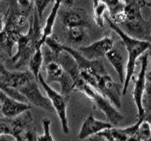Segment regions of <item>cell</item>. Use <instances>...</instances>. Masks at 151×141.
I'll return each mask as SVG.
<instances>
[{
	"label": "cell",
	"instance_id": "7c38bea8",
	"mask_svg": "<svg viewBox=\"0 0 151 141\" xmlns=\"http://www.w3.org/2000/svg\"><path fill=\"white\" fill-rule=\"evenodd\" d=\"M20 34L19 31L5 25L4 30L0 33V50L12 57L13 47L16 46Z\"/></svg>",
	"mask_w": 151,
	"mask_h": 141
},
{
	"label": "cell",
	"instance_id": "8d00e7d4",
	"mask_svg": "<svg viewBox=\"0 0 151 141\" xmlns=\"http://www.w3.org/2000/svg\"><path fill=\"white\" fill-rule=\"evenodd\" d=\"M4 94H5V93H4L3 91H1V90H0V97H2V96L4 95Z\"/></svg>",
	"mask_w": 151,
	"mask_h": 141
},
{
	"label": "cell",
	"instance_id": "4316f807",
	"mask_svg": "<svg viewBox=\"0 0 151 141\" xmlns=\"http://www.w3.org/2000/svg\"><path fill=\"white\" fill-rule=\"evenodd\" d=\"M145 99H143V107L145 114L151 110V77L147 76V83L145 89Z\"/></svg>",
	"mask_w": 151,
	"mask_h": 141
},
{
	"label": "cell",
	"instance_id": "d6986e66",
	"mask_svg": "<svg viewBox=\"0 0 151 141\" xmlns=\"http://www.w3.org/2000/svg\"><path fill=\"white\" fill-rule=\"evenodd\" d=\"M102 134L107 141H127V137L122 132L121 128H116L113 126L109 129H106L99 132Z\"/></svg>",
	"mask_w": 151,
	"mask_h": 141
},
{
	"label": "cell",
	"instance_id": "ba28073f",
	"mask_svg": "<svg viewBox=\"0 0 151 141\" xmlns=\"http://www.w3.org/2000/svg\"><path fill=\"white\" fill-rule=\"evenodd\" d=\"M34 117L29 110L25 111L19 116L12 118L0 117V136L12 135L15 137L22 130L29 125H32Z\"/></svg>",
	"mask_w": 151,
	"mask_h": 141
},
{
	"label": "cell",
	"instance_id": "484cf974",
	"mask_svg": "<svg viewBox=\"0 0 151 141\" xmlns=\"http://www.w3.org/2000/svg\"><path fill=\"white\" fill-rule=\"evenodd\" d=\"M32 1H33V4H35V11H36L40 21L42 20V17L47 7L51 3L55 2V0H32Z\"/></svg>",
	"mask_w": 151,
	"mask_h": 141
},
{
	"label": "cell",
	"instance_id": "5b68a950",
	"mask_svg": "<svg viewBox=\"0 0 151 141\" xmlns=\"http://www.w3.org/2000/svg\"><path fill=\"white\" fill-rule=\"evenodd\" d=\"M43 62H45L43 67L47 75L45 81L48 84L51 82H58L62 94L70 97V93L74 90V82L71 76L56 59L47 60Z\"/></svg>",
	"mask_w": 151,
	"mask_h": 141
},
{
	"label": "cell",
	"instance_id": "9a60e30c",
	"mask_svg": "<svg viewBox=\"0 0 151 141\" xmlns=\"http://www.w3.org/2000/svg\"><path fill=\"white\" fill-rule=\"evenodd\" d=\"M62 5V3L58 0H55L54 2V5L51 9V11L50 13L48 14L47 19H46V22H45V25L41 30V38H40V43H39V46L40 47H43V44H44V41L45 39L49 37L50 35L53 34V29H54V26H55V19H56V17L58 15V12H59V9Z\"/></svg>",
	"mask_w": 151,
	"mask_h": 141
},
{
	"label": "cell",
	"instance_id": "2e32d148",
	"mask_svg": "<svg viewBox=\"0 0 151 141\" xmlns=\"http://www.w3.org/2000/svg\"><path fill=\"white\" fill-rule=\"evenodd\" d=\"M43 62L44 60H43V54H42V47H38L28 62L29 70L32 72V74H34L36 80H38V76L41 70Z\"/></svg>",
	"mask_w": 151,
	"mask_h": 141
},
{
	"label": "cell",
	"instance_id": "cb8c5ba5",
	"mask_svg": "<svg viewBox=\"0 0 151 141\" xmlns=\"http://www.w3.org/2000/svg\"><path fill=\"white\" fill-rule=\"evenodd\" d=\"M50 125L51 121L49 118L45 117L42 120L43 133L41 135H37V141H55L50 132Z\"/></svg>",
	"mask_w": 151,
	"mask_h": 141
},
{
	"label": "cell",
	"instance_id": "7a4b0ae2",
	"mask_svg": "<svg viewBox=\"0 0 151 141\" xmlns=\"http://www.w3.org/2000/svg\"><path fill=\"white\" fill-rule=\"evenodd\" d=\"M41 21L40 20L36 11L34 12L33 19L29 25L28 30L25 34H20L17 40V51L12 56V61L16 69L24 66L29 62V59L35 52L41 38Z\"/></svg>",
	"mask_w": 151,
	"mask_h": 141
},
{
	"label": "cell",
	"instance_id": "1f68e13d",
	"mask_svg": "<svg viewBox=\"0 0 151 141\" xmlns=\"http://www.w3.org/2000/svg\"><path fill=\"white\" fill-rule=\"evenodd\" d=\"M5 26V21H4V19L3 18V16L0 14V33L4 30Z\"/></svg>",
	"mask_w": 151,
	"mask_h": 141
},
{
	"label": "cell",
	"instance_id": "52a82bcc",
	"mask_svg": "<svg viewBox=\"0 0 151 141\" xmlns=\"http://www.w3.org/2000/svg\"><path fill=\"white\" fill-rule=\"evenodd\" d=\"M18 91L27 99V103L31 105L36 106L49 112L55 111L49 99L40 92L38 80L35 79V76H32L26 83L19 87Z\"/></svg>",
	"mask_w": 151,
	"mask_h": 141
},
{
	"label": "cell",
	"instance_id": "6da1fadb",
	"mask_svg": "<svg viewBox=\"0 0 151 141\" xmlns=\"http://www.w3.org/2000/svg\"><path fill=\"white\" fill-rule=\"evenodd\" d=\"M105 20L107 22L108 26L120 38L122 43L124 44L127 52V62L126 65V77L122 88V95H126L129 83L133 77L134 76V71L136 66V61L140 58L146 51L151 48V42L145 39H140L128 35L120 26L113 22L109 17L106 14Z\"/></svg>",
	"mask_w": 151,
	"mask_h": 141
},
{
	"label": "cell",
	"instance_id": "d4e9b609",
	"mask_svg": "<svg viewBox=\"0 0 151 141\" xmlns=\"http://www.w3.org/2000/svg\"><path fill=\"white\" fill-rule=\"evenodd\" d=\"M0 90L3 91L4 93H5L7 96L11 97H12V98H14V99H16V100H19V101H20V102H24V103H27V99H26V98H25L18 90H16V89H12V88H9V87L5 86V85L3 83V82H2L1 80H0Z\"/></svg>",
	"mask_w": 151,
	"mask_h": 141
},
{
	"label": "cell",
	"instance_id": "60d3db41",
	"mask_svg": "<svg viewBox=\"0 0 151 141\" xmlns=\"http://www.w3.org/2000/svg\"><path fill=\"white\" fill-rule=\"evenodd\" d=\"M0 1H2V0H0Z\"/></svg>",
	"mask_w": 151,
	"mask_h": 141
},
{
	"label": "cell",
	"instance_id": "8fae6325",
	"mask_svg": "<svg viewBox=\"0 0 151 141\" xmlns=\"http://www.w3.org/2000/svg\"><path fill=\"white\" fill-rule=\"evenodd\" d=\"M113 126V125L111 123L98 120L94 117L92 114H90L82 124L78 133V138L79 140H83Z\"/></svg>",
	"mask_w": 151,
	"mask_h": 141
},
{
	"label": "cell",
	"instance_id": "44dd1931",
	"mask_svg": "<svg viewBox=\"0 0 151 141\" xmlns=\"http://www.w3.org/2000/svg\"><path fill=\"white\" fill-rule=\"evenodd\" d=\"M68 38L74 43H80L83 40L86 36V27L85 26H75L67 28Z\"/></svg>",
	"mask_w": 151,
	"mask_h": 141
},
{
	"label": "cell",
	"instance_id": "8992f818",
	"mask_svg": "<svg viewBox=\"0 0 151 141\" xmlns=\"http://www.w3.org/2000/svg\"><path fill=\"white\" fill-rule=\"evenodd\" d=\"M141 69L136 78L134 80V90H133V99L137 108V117L139 118H143L145 116V110L143 107V98L147 83V69L149 63V54L144 53L141 57Z\"/></svg>",
	"mask_w": 151,
	"mask_h": 141
},
{
	"label": "cell",
	"instance_id": "ffe728a7",
	"mask_svg": "<svg viewBox=\"0 0 151 141\" xmlns=\"http://www.w3.org/2000/svg\"><path fill=\"white\" fill-rule=\"evenodd\" d=\"M107 7L109 12V18L112 19L117 14L122 12L125 10V1L124 0H101Z\"/></svg>",
	"mask_w": 151,
	"mask_h": 141
},
{
	"label": "cell",
	"instance_id": "7402d4cb",
	"mask_svg": "<svg viewBox=\"0 0 151 141\" xmlns=\"http://www.w3.org/2000/svg\"><path fill=\"white\" fill-rule=\"evenodd\" d=\"M137 141H146L151 139V130L150 124L143 119V121L141 123V125L138 127V130L134 136Z\"/></svg>",
	"mask_w": 151,
	"mask_h": 141
},
{
	"label": "cell",
	"instance_id": "30bf717a",
	"mask_svg": "<svg viewBox=\"0 0 151 141\" xmlns=\"http://www.w3.org/2000/svg\"><path fill=\"white\" fill-rule=\"evenodd\" d=\"M1 101V108L0 111L4 117H16L19 116L20 114L24 113L27 110H31L32 105L28 103L20 102L19 100H16L6 94H4L0 97Z\"/></svg>",
	"mask_w": 151,
	"mask_h": 141
},
{
	"label": "cell",
	"instance_id": "5bb4252c",
	"mask_svg": "<svg viewBox=\"0 0 151 141\" xmlns=\"http://www.w3.org/2000/svg\"><path fill=\"white\" fill-rule=\"evenodd\" d=\"M106 59L108 62L111 63V65L115 69L116 73L119 75V82L121 84L124 83L125 77H126V62L124 60V57L118 48L113 47L106 54Z\"/></svg>",
	"mask_w": 151,
	"mask_h": 141
},
{
	"label": "cell",
	"instance_id": "e575fe53",
	"mask_svg": "<svg viewBox=\"0 0 151 141\" xmlns=\"http://www.w3.org/2000/svg\"><path fill=\"white\" fill-rule=\"evenodd\" d=\"M149 51H150V54H149V55L150 56V58H151V48H150V49H149ZM147 76L151 77V69H150V73H149V74H147Z\"/></svg>",
	"mask_w": 151,
	"mask_h": 141
},
{
	"label": "cell",
	"instance_id": "4fadbf2b",
	"mask_svg": "<svg viewBox=\"0 0 151 141\" xmlns=\"http://www.w3.org/2000/svg\"><path fill=\"white\" fill-rule=\"evenodd\" d=\"M63 24L64 27L70 28L75 26H87V17L81 9H70L63 15Z\"/></svg>",
	"mask_w": 151,
	"mask_h": 141
},
{
	"label": "cell",
	"instance_id": "d6a6232c",
	"mask_svg": "<svg viewBox=\"0 0 151 141\" xmlns=\"http://www.w3.org/2000/svg\"><path fill=\"white\" fill-rule=\"evenodd\" d=\"M144 120L147 121V122H149L150 124H151V110L150 111H149V112H147V113L145 114V116H144Z\"/></svg>",
	"mask_w": 151,
	"mask_h": 141
},
{
	"label": "cell",
	"instance_id": "4dcf8cb0",
	"mask_svg": "<svg viewBox=\"0 0 151 141\" xmlns=\"http://www.w3.org/2000/svg\"><path fill=\"white\" fill-rule=\"evenodd\" d=\"M73 3H74V0H62V4L69 8H70L73 5Z\"/></svg>",
	"mask_w": 151,
	"mask_h": 141
},
{
	"label": "cell",
	"instance_id": "9c48e42d",
	"mask_svg": "<svg viewBox=\"0 0 151 141\" xmlns=\"http://www.w3.org/2000/svg\"><path fill=\"white\" fill-rule=\"evenodd\" d=\"M113 47V37L107 35L88 46L79 47L76 50L87 60L93 61L106 56Z\"/></svg>",
	"mask_w": 151,
	"mask_h": 141
},
{
	"label": "cell",
	"instance_id": "83f0119b",
	"mask_svg": "<svg viewBox=\"0 0 151 141\" xmlns=\"http://www.w3.org/2000/svg\"><path fill=\"white\" fill-rule=\"evenodd\" d=\"M18 4L19 5L22 11H27L32 7L33 1L32 0H17Z\"/></svg>",
	"mask_w": 151,
	"mask_h": 141
},
{
	"label": "cell",
	"instance_id": "f546056e",
	"mask_svg": "<svg viewBox=\"0 0 151 141\" xmlns=\"http://www.w3.org/2000/svg\"><path fill=\"white\" fill-rule=\"evenodd\" d=\"M0 141H17V140L12 135H1Z\"/></svg>",
	"mask_w": 151,
	"mask_h": 141
},
{
	"label": "cell",
	"instance_id": "836d02e7",
	"mask_svg": "<svg viewBox=\"0 0 151 141\" xmlns=\"http://www.w3.org/2000/svg\"><path fill=\"white\" fill-rule=\"evenodd\" d=\"M5 71H6V69L4 68V64L2 63V62H1V60H0V74H3V73L5 72Z\"/></svg>",
	"mask_w": 151,
	"mask_h": 141
},
{
	"label": "cell",
	"instance_id": "f35d334b",
	"mask_svg": "<svg viewBox=\"0 0 151 141\" xmlns=\"http://www.w3.org/2000/svg\"><path fill=\"white\" fill-rule=\"evenodd\" d=\"M150 130H151V124H150Z\"/></svg>",
	"mask_w": 151,
	"mask_h": 141
},
{
	"label": "cell",
	"instance_id": "74e56055",
	"mask_svg": "<svg viewBox=\"0 0 151 141\" xmlns=\"http://www.w3.org/2000/svg\"><path fill=\"white\" fill-rule=\"evenodd\" d=\"M58 1H60V2H61V3H62V0H58Z\"/></svg>",
	"mask_w": 151,
	"mask_h": 141
},
{
	"label": "cell",
	"instance_id": "ab89813d",
	"mask_svg": "<svg viewBox=\"0 0 151 141\" xmlns=\"http://www.w3.org/2000/svg\"><path fill=\"white\" fill-rule=\"evenodd\" d=\"M0 108H1V104H0Z\"/></svg>",
	"mask_w": 151,
	"mask_h": 141
},
{
	"label": "cell",
	"instance_id": "d590c367",
	"mask_svg": "<svg viewBox=\"0 0 151 141\" xmlns=\"http://www.w3.org/2000/svg\"><path fill=\"white\" fill-rule=\"evenodd\" d=\"M145 6H148L151 8V3H148V2H145Z\"/></svg>",
	"mask_w": 151,
	"mask_h": 141
},
{
	"label": "cell",
	"instance_id": "ac0fdd59",
	"mask_svg": "<svg viewBox=\"0 0 151 141\" xmlns=\"http://www.w3.org/2000/svg\"><path fill=\"white\" fill-rule=\"evenodd\" d=\"M43 46H45L49 52L52 54L55 59H56L64 50H63V44H62L55 36L50 35L47 37L45 41Z\"/></svg>",
	"mask_w": 151,
	"mask_h": 141
},
{
	"label": "cell",
	"instance_id": "f1b7e54d",
	"mask_svg": "<svg viewBox=\"0 0 151 141\" xmlns=\"http://www.w3.org/2000/svg\"><path fill=\"white\" fill-rule=\"evenodd\" d=\"M88 139H89V141H107V140L102 134H100L99 132L89 137Z\"/></svg>",
	"mask_w": 151,
	"mask_h": 141
},
{
	"label": "cell",
	"instance_id": "e0dca14e",
	"mask_svg": "<svg viewBox=\"0 0 151 141\" xmlns=\"http://www.w3.org/2000/svg\"><path fill=\"white\" fill-rule=\"evenodd\" d=\"M92 1H93L94 20L99 27H104L105 15L108 11L107 7L101 0H92Z\"/></svg>",
	"mask_w": 151,
	"mask_h": 141
},
{
	"label": "cell",
	"instance_id": "3957f363",
	"mask_svg": "<svg viewBox=\"0 0 151 141\" xmlns=\"http://www.w3.org/2000/svg\"><path fill=\"white\" fill-rule=\"evenodd\" d=\"M74 90L81 92L86 97L92 104L94 109L101 110L113 126H116L123 120L124 116L111 104V102L97 91L94 88L87 84L82 78L78 79L74 82Z\"/></svg>",
	"mask_w": 151,
	"mask_h": 141
},
{
	"label": "cell",
	"instance_id": "277c9868",
	"mask_svg": "<svg viewBox=\"0 0 151 141\" xmlns=\"http://www.w3.org/2000/svg\"><path fill=\"white\" fill-rule=\"evenodd\" d=\"M38 82L39 84H40V86L46 92L47 97L49 99L51 104L54 108V110L56 112L60 119L63 132L64 134H69L70 126H69V120H68V116H67V105H68L70 97H65L62 93H59L55 89H54L45 81V78L42 76L41 73H40L38 76Z\"/></svg>",
	"mask_w": 151,
	"mask_h": 141
},
{
	"label": "cell",
	"instance_id": "603a6c76",
	"mask_svg": "<svg viewBox=\"0 0 151 141\" xmlns=\"http://www.w3.org/2000/svg\"><path fill=\"white\" fill-rule=\"evenodd\" d=\"M17 141H37V134L32 125L27 126L15 136Z\"/></svg>",
	"mask_w": 151,
	"mask_h": 141
}]
</instances>
